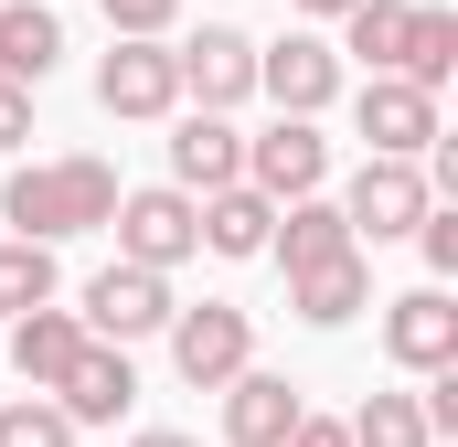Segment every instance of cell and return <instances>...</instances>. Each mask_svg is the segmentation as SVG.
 Here are the masks:
<instances>
[{"mask_svg":"<svg viewBox=\"0 0 458 447\" xmlns=\"http://www.w3.org/2000/svg\"><path fill=\"white\" fill-rule=\"evenodd\" d=\"M0 214L21 245H64V234H97L117 214V171L107 160H32V171H11V192H0Z\"/></svg>","mask_w":458,"mask_h":447,"instance_id":"6da1fadb","label":"cell"},{"mask_svg":"<svg viewBox=\"0 0 458 447\" xmlns=\"http://www.w3.org/2000/svg\"><path fill=\"white\" fill-rule=\"evenodd\" d=\"M245 362H256V331H245V309H234V299L171 309V373H182L192 394H225Z\"/></svg>","mask_w":458,"mask_h":447,"instance_id":"7a4b0ae2","label":"cell"},{"mask_svg":"<svg viewBox=\"0 0 458 447\" xmlns=\"http://www.w3.org/2000/svg\"><path fill=\"white\" fill-rule=\"evenodd\" d=\"M427 214H437V181H427L416 160H362V171H352V192H342L352 245H362V234H373V245H394V234H416Z\"/></svg>","mask_w":458,"mask_h":447,"instance_id":"3957f363","label":"cell"},{"mask_svg":"<svg viewBox=\"0 0 458 447\" xmlns=\"http://www.w3.org/2000/svg\"><path fill=\"white\" fill-rule=\"evenodd\" d=\"M117 266H149L171 277L182 256H203V224H192V192H117Z\"/></svg>","mask_w":458,"mask_h":447,"instance_id":"277c9868","label":"cell"},{"mask_svg":"<svg viewBox=\"0 0 458 447\" xmlns=\"http://www.w3.org/2000/svg\"><path fill=\"white\" fill-rule=\"evenodd\" d=\"M75 331L128 351V341L171 331V277H149V266H107V277H86V309H75Z\"/></svg>","mask_w":458,"mask_h":447,"instance_id":"5b68a950","label":"cell"},{"mask_svg":"<svg viewBox=\"0 0 458 447\" xmlns=\"http://www.w3.org/2000/svg\"><path fill=\"white\" fill-rule=\"evenodd\" d=\"M320 181H331V139H320L310 117H277L267 139H245V192H267L277 214H288V203H310Z\"/></svg>","mask_w":458,"mask_h":447,"instance_id":"8992f818","label":"cell"},{"mask_svg":"<svg viewBox=\"0 0 458 447\" xmlns=\"http://www.w3.org/2000/svg\"><path fill=\"white\" fill-rule=\"evenodd\" d=\"M171 64H182V97L203 117H225L234 97H256V43H245L234 21H203L192 43H171Z\"/></svg>","mask_w":458,"mask_h":447,"instance_id":"52a82bcc","label":"cell"},{"mask_svg":"<svg viewBox=\"0 0 458 447\" xmlns=\"http://www.w3.org/2000/svg\"><path fill=\"white\" fill-rule=\"evenodd\" d=\"M352 128L373 139V160H427V149H437V97H416V86H394V75H362Z\"/></svg>","mask_w":458,"mask_h":447,"instance_id":"ba28073f","label":"cell"},{"mask_svg":"<svg viewBox=\"0 0 458 447\" xmlns=\"http://www.w3.org/2000/svg\"><path fill=\"white\" fill-rule=\"evenodd\" d=\"M256 86L277 97V117H320L331 97H342V54H331L320 32H288V43L256 54Z\"/></svg>","mask_w":458,"mask_h":447,"instance_id":"9c48e42d","label":"cell"},{"mask_svg":"<svg viewBox=\"0 0 458 447\" xmlns=\"http://www.w3.org/2000/svg\"><path fill=\"white\" fill-rule=\"evenodd\" d=\"M97 107H107V117H171V107H182L171 43H117L107 64H97Z\"/></svg>","mask_w":458,"mask_h":447,"instance_id":"30bf717a","label":"cell"},{"mask_svg":"<svg viewBox=\"0 0 458 447\" xmlns=\"http://www.w3.org/2000/svg\"><path fill=\"white\" fill-rule=\"evenodd\" d=\"M384 351H394L405 373H458V309H448V288H405V299L384 309Z\"/></svg>","mask_w":458,"mask_h":447,"instance_id":"8fae6325","label":"cell"},{"mask_svg":"<svg viewBox=\"0 0 458 447\" xmlns=\"http://www.w3.org/2000/svg\"><path fill=\"white\" fill-rule=\"evenodd\" d=\"M54 405H64V426H117V416L139 405V362L107 351V341H86V351H75V373L54 384Z\"/></svg>","mask_w":458,"mask_h":447,"instance_id":"7c38bea8","label":"cell"},{"mask_svg":"<svg viewBox=\"0 0 458 447\" xmlns=\"http://www.w3.org/2000/svg\"><path fill=\"white\" fill-rule=\"evenodd\" d=\"M299 416H310V405H299L288 373H256V362H245V373L225 384V437H234V447H288Z\"/></svg>","mask_w":458,"mask_h":447,"instance_id":"4fadbf2b","label":"cell"},{"mask_svg":"<svg viewBox=\"0 0 458 447\" xmlns=\"http://www.w3.org/2000/svg\"><path fill=\"white\" fill-rule=\"evenodd\" d=\"M234 181H245V139H234L225 117H182V128H171V192H234Z\"/></svg>","mask_w":458,"mask_h":447,"instance_id":"5bb4252c","label":"cell"},{"mask_svg":"<svg viewBox=\"0 0 458 447\" xmlns=\"http://www.w3.org/2000/svg\"><path fill=\"white\" fill-rule=\"evenodd\" d=\"M75 351H86L75 309H21V320H11V373H21L32 394H54V384L75 373Z\"/></svg>","mask_w":458,"mask_h":447,"instance_id":"9a60e30c","label":"cell"},{"mask_svg":"<svg viewBox=\"0 0 458 447\" xmlns=\"http://www.w3.org/2000/svg\"><path fill=\"white\" fill-rule=\"evenodd\" d=\"M267 256H277L288 277H310V266H331V256H362V245H352L342 203H320V192H310V203H288V214H277V234H267Z\"/></svg>","mask_w":458,"mask_h":447,"instance_id":"2e32d148","label":"cell"},{"mask_svg":"<svg viewBox=\"0 0 458 447\" xmlns=\"http://www.w3.org/2000/svg\"><path fill=\"white\" fill-rule=\"evenodd\" d=\"M54 64H64V21H54L43 0H0V75H11L21 97H32V86H43Z\"/></svg>","mask_w":458,"mask_h":447,"instance_id":"e0dca14e","label":"cell"},{"mask_svg":"<svg viewBox=\"0 0 458 447\" xmlns=\"http://www.w3.org/2000/svg\"><path fill=\"white\" fill-rule=\"evenodd\" d=\"M362 299H373V266H362V256H331V266L288 277V309H299L310 331H342V320H362Z\"/></svg>","mask_w":458,"mask_h":447,"instance_id":"ac0fdd59","label":"cell"},{"mask_svg":"<svg viewBox=\"0 0 458 447\" xmlns=\"http://www.w3.org/2000/svg\"><path fill=\"white\" fill-rule=\"evenodd\" d=\"M192 224H203V245H214V256H267V234H277V203L234 181V192H203V203H192Z\"/></svg>","mask_w":458,"mask_h":447,"instance_id":"d6986e66","label":"cell"},{"mask_svg":"<svg viewBox=\"0 0 458 447\" xmlns=\"http://www.w3.org/2000/svg\"><path fill=\"white\" fill-rule=\"evenodd\" d=\"M405 32H416V0H352V11H342V43L373 64V75L405 64Z\"/></svg>","mask_w":458,"mask_h":447,"instance_id":"ffe728a7","label":"cell"},{"mask_svg":"<svg viewBox=\"0 0 458 447\" xmlns=\"http://www.w3.org/2000/svg\"><path fill=\"white\" fill-rule=\"evenodd\" d=\"M458 64V11H416V32H405V64H394V86H416V97H437Z\"/></svg>","mask_w":458,"mask_h":447,"instance_id":"44dd1931","label":"cell"},{"mask_svg":"<svg viewBox=\"0 0 458 447\" xmlns=\"http://www.w3.org/2000/svg\"><path fill=\"white\" fill-rule=\"evenodd\" d=\"M21 309H54V245H0V320H21Z\"/></svg>","mask_w":458,"mask_h":447,"instance_id":"7402d4cb","label":"cell"},{"mask_svg":"<svg viewBox=\"0 0 458 447\" xmlns=\"http://www.w3.org/2000/svg\"><path fill=\"white\" fill-rule=\"evenodd\" d=\"M352 447H437V437H427V405L416 394H373L352 416Z\"/></svg>","mask_w":458,"mask_h":447,"instance_id":"603a6c76","label":"cell"},{"mask_svg":"<svg viewBox=\"0 0 458 447\" xmlns=\"http://www.w3.org/2000/svg\"><path fill=\"white\" fill-rule=\"evenodd\" d=\"M0 447H75V426L54 394H21V405H0Z\"/></svg>","mask_w":458,"mask_h":447,"instance_id":"cb8c5ba5","label":"cell"},{"mask_svg":"<svg viewBox=\"0 0 458 447\" xmlns=\"http://www.w3.org/2000/svg\"><path fill=\"white\" fill-rule=\"evenodd\" d=\"M97 11H107V32H117V43H160V32L182 21V0H97Z\"/></svg>","mask_w":458,"mask_h":447,"instance_id":"d4e9b609","label":"cell"},{"mask_svg":"<svg viewBox=\"0 0 458 447\" xmlns=\"http://www.w3.org/2000/svg\"><path fill=\"white\" fill-rule=\"evenodd\" d=\"M416 245H427V266H437V277H458V214H448V203L416 224Z\"/></svg>","mask_w":458,"mask_h":447,"instance_id":"484cf974","label":"cell"},{"mask_svg":"<svg viewBox=\"0 0 458 447\" xmlns=\"http://www.w3.org/2000/svg\"><path fill=\"white\" fill-rule=\"evenodd\" d=\"M21 139H32V97L0 75V149H21Z\"/></svg>","mask_w":458,"mask_h":447,"instance_id":"4316f807","label":"cell"},{"mask_svg":"<svg viewBox=\"0 0 458 447\" xmlns=\"http://www.w3.org/2000/svg\"><path fill=\"white\" fill-rule=\"evenodd\" d=\"M288 447H352V426H331V416H299V426H288Z\"/></svg>","mask_w":458,"mask_h":447,"instance_id":"83f0119b","label":"cell"},{"mask_svg":"<svg viewBox=\"0 0 458 447\" xmlns=\"http://www.w3.org/2000/svg\"><path fill=\"white\" fill-rule=\"evenodd\" d=\"M299 11H320V21H342V11H352V0H299Z\"/></svg>","mask_w":458,"mask_h":447,"instance_id":"f1b7e54d","label":"cell"},{"mask_svg":"<svg viewBox=\"0 0 458 447\" xmlns=\"http://www.w3.org/2000/svg\"><path fill=\"white\" fill-rule=\"evenodd\" d=\"M139 447H192V437H171V426H149V437H139Z\"/></svg>","mask_w":458,"mask_h":447,"instance_id":"f546056e","label":"cell"}]
</instances>
